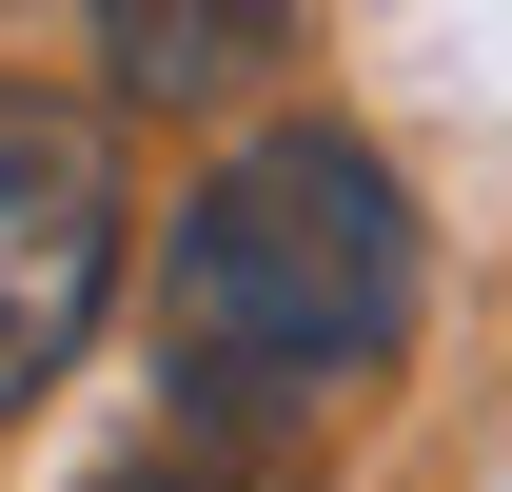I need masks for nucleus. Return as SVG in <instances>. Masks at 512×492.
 Returning a JSON list of instances; mask_svg holds the SVG:
<instances>
[{
	"label": "nucleus",
	"instance_id": "3",
	"mask_svg": "<svg viewBox=\"0 0 512 492\" xmlns=\"http://www.w3.org/2000/svg\"><path fill=\"white\" fill-rule=\"evenodd\" d=\"M79 20H99V79H119V99H158V119L237 99V79L296 40V0H79Z\"/></svg>",
	"mask_w": 512,
	"mask_h": 492
},
{
	"label": "nucleus",
	"instance_id": "1",
	"mask_svg": "<svg viewBox=\"0 0 512 492\" xmlns=\"http://www.w3.org/2000/svg\"><path fill=\"white\" fill-rule=\"evenodd\" d=\"M394 335H414V197H394V158L335 138V119H256L178 197V237H158L178 394L217 433H256V414H316V394L394 374Z\"/></svg>",
	"mask_w": 512,
	"mask_h": 492
},
{
	"label": "nucleus",
	"instance_id": "2",
	"mask_svg": "<svg viewBox=\"0 0 512 492\" xmlns=\"http://www.w3.org/2000/svg\"><path fill=\"white\" fill-rule=\"evenodd\" d=\"M99 315H119V138L0 79V433L79 374Z\"/></svg>",
	"mask_w": 512,
	"mask_h": 492
},
{
	"label": "nucleus",
	"instance_id": "4",
	"mask_svg": "<svg viewBox=\"0 0 512 492\" xmlns=\"http://www.w3.org/2000/svg\"><path fill=\"white\" fill-rule=\"evenodd\" d=\"M99 492H256V453H217V433H158V453H119Z\"/></svg>",
	"mask_w": 512,
	"mask_h": 492
}]
</instances>
